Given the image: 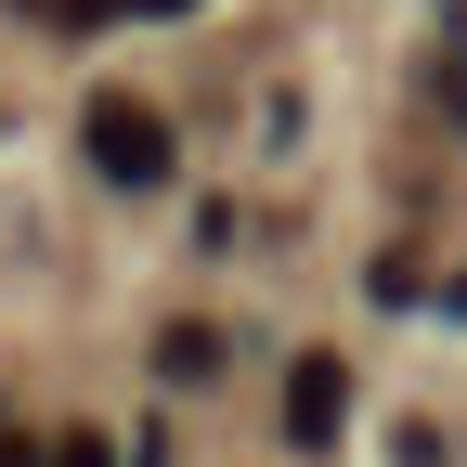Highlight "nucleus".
I'll return each mask as SVG.
<instances>
[{
    "label": "nucleus",
    "mask_w": 467,
    "mask_h": 467,
    "mask_svg": "<svg viewBox=\"0 0 467 467\" xmlns=\"http://www.w3.org/2000/svg\"><path fill=\"white\" fill-rule=\"evenodd\" d=\"M78 143H91V169L117 195H143V182H169V117L143 104V91H91V117H78Z\"/></svg>",
    "instance_id": "1"
},
{
    "label": "nucleus",
    "mask_w": 467,
    "mask_h": 467,
    "mask_svg": "<svg viewBox=\"0 0 467 467\" xmlns=\"http://www.w3.org/2000/svg\"><path fill=\"white\" fill-rule=\"evenodd\" d=\"M337 416H350V364H337V350H299V364H285V441L325 454Z\"/></svg>",
    "instance_id": "2"
},
{
    "label": "nucleus",
    "mask_w": 467,
    "mask_h": 467,
    "mask_svg": "<svg viewBox=\"0 0 467 467\" xmlns=\"http://www.w3.org/2000/svg\"><path fill=\"white\" fill-rule=\"evenodd\" d=\"M156 377H169V389H208V377H221V337H208V325H169V337H156Z\"/></svg>",
    "instance_id": "3"
},
{
    "label": "nucleus",
    "mask_w": 467,
    "mask_h": 467,
    "mask_svg": "<svg viewBox=\"0 0 467 467\" xmlns=\"http://www.w3.org/2000/svg\"><path fill=\"white\" fill-rule=\"evenodd\" d=\"M26 14H39V26H117L130 0H26Z\"/></svg>",
    "instance_id": "4"
},
{
    "label": "nucleus",
    "mask_w": 467,
    "mask_h": 467,
    "mask_svg": "<svg viewBox=\"0 0 467 467\" xmlns=\"http://www.w3.org/2000/svg\"><path fill=\"white\" fill-rule=\"evenodd\" d=\"M39 467H117V441H104V429H66V441L39 454Z\"/></svg>",
    "instance_id": "5"
},
{
    "label": "nucleus",
    "mask_w": 467,
    "mask_h": 467,
    "mask_svg": "<svg viewBox=\"0 0 467 467\" xmlns=\"http://www.w3.org/2000/svg\"><path fill=\"white\" fill-rule=\"evenodd\" d=\"M0 467H39V441H26V429H0Z\"/></svg>",
    "instance_id": "6"
},
{
    "label": "nucleus",
    "mask_w": 467,
    "mask_h": 467,
    "mask_svg": "<svg viewBox=\"0 0 467 467\" xmlns=\"http://www.w3.org/2000/svg\"><path fill=\"white\" fill-rule=\"evenodd\" d=\"M130 14H195V0H130Z\"/></svg>",
    "instance_id": "7"
}]
</instances>
